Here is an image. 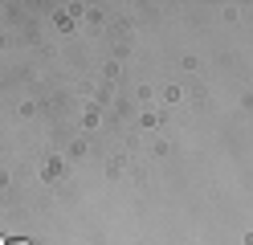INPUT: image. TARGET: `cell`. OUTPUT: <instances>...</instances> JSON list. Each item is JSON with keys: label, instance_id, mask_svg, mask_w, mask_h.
<instances>
[{"label": "cell", "instance_id": "7a4b0ae2", "mask_svg": "<svg viewBox=\"0 0 253 245\" xmlns=\"http://www.w3.org/2000/svg\"><path fill=\"white\" fill-rule=\"evenodd\" d=\"M0 245H8V241H4V237H0Z\"/></svg>", "mask_w": 253, "mask_h": 245}, {"label": "cell", "instance_id": "6da1fadb", "mask_svg": "<svg viewBox=\"0 0 253 245\" xmlns=\"http://www.w3.org/2000/svg\"><path fill=\"white\" fill-rule=\"evenodd\" d=\"M8 245H29V241H8Z\"/></svg>", "mask_w": 253, "mask_h": 245}]
</instances>
